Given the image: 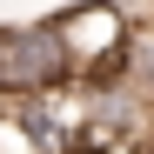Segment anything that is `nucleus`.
I'll use <instances>...</instances> for the list:
<instances>
[{
	"label": "nucleus",
	"mask_w": 154,
	"mask_h": 154,
	"mask_svg": "<svg viewBox=\"0 0 154 154\" xmlns=\"http://www.w3.org/2000/svg\"><path fill=\"white\" fill-rule=\"evenodd\" d=\"M54 27H60V47H67V60H74V81H114L121 74V47H127V20L114 0H74V7L54 14Z\"/></svg>",
	"instance_id": "obj_2"
},
{
	"label": "nucleus",
	"mask_w": 154,
	"mask_h": 154,
	"mask_svg": "<svg viewBox=\"0 0 154 154\" xmlns=\"http://www.w3.org/2000/svg\"><path fill=\"white\" fill-rule=\"evenodd\" d=\"M74 81V60L60 47L54 14L47 20H0V100H27Z\"/></svg>",
	"instance_id": "obj_1"
},
{
	"label": "nucleus",
	"mask_w": 154,
	"mask_h": 154,
	"mask_svg": "<svg viewBox=\"0 0 154 154\" xmlns=\"http://www.w3.org/2000/svg\"><path fill=\"white\" fill-rule=\"evenodd\" d=\"M121 81H134L147 100H154V27H134L121 47Z\"/></svg>",
	"instance_id": "obj_3"
}]
</instances>
